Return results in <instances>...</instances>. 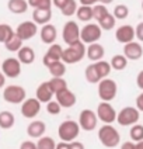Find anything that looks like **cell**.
I'll use <instances>...</instances> for the list:
<instances>
[{"instance_id": "cell-1", "label": "cell", "mask_w": 143, "mask_h": 149, "mask_svg": "<svg viewBox=\"0 0 143 149\" xmlns=\"http://www.w3.org/2000/svg\"><path fill=\"white\" fill-rule=\"evenodd\" d=\"M84 56H86V45L82 41H79L73 45H67V48H63L60 61L65 65H73L83 61Z\"/></svg>"}, {"instance_id": "cell-2", "label": "cell", "mask_w": 143, "mask_h": 149, "mask_svg": "<svg viewBox=\"0 0 143 149\" xmlns=\"http://www.w3.org/2000/svg\"><path fill=\"white\" fill-rule=\"evenodd\" d=\"M98 139L105 148H117L121 142V135L112 124H104L98 130Z\"/></svg>"}, {"instance_id": "cell-3", "label": "cell", "mask_w": 143, "mask_h": 149, "mask_svg": "<svg viewBox=\"0 0 143 149\" xmlns=\"http://www.w3.org/2000/svg\"><path fill=\"white\" fill-rule=\"evenodd\" d=\"M79 134H80L79 123H77V121H73V120H66V121H63L58 128V135H59V138H60L62 142L70 143V142L76 141V138L79 136Z\"/></svg>"}, {"instance_id": "cell-4", "label": "cell", "mask_w": 143, "mask_h": 149, "mask_svg": "<svg viewBox=\"0 0 143 149\" xmlns=\"http://www.w3.org/2000/svg\"><path fill=\"white\" fill-rule=\"evenodd\" d=\"M98 97L101 101H105V103H111L112 100L117 97L118 93V84L115 80L105 77L98 82Z\"/></svg>"}, {"instance_id": "cell-5", "label": "cell", "mask_w": 143, "mask_h": 149, "mask_svg": "<svg viewBox=\"0 0 143 149\" xmlns=\"http://www.w3.org/2000/svg\"><path fill=\"white\" fill-rule=\"evenodd\" d=\"M3 99L8 104H21L27 99V91L18 84H10L3 90Z\"/></svg>"}, {"instance_id": "cell-6", "label": "cell", "mask_w": 143, "mask_h": 149, "mask_svg": "<svg viewBox=\"0 0 143 149\" xmlns=\"http://www.w3.org/2000/svg\"><path fill=\"white\" fill-rule=\"evenodd\" d=\"M102 35V30L100 28V25L97 23H87L83 28L80 30V41L86 44H94L98 42Z\"/></svg>"}, {"instance_id": "cell-7", "label": "cell", "mask_w": 143, "mask_h": 149, "mask_svg": "<svg viewBox=\"0 0 143 149\" xmlns=\"http://www.w3.org/2000/svg\"><path fill=\"white\" fill-rule=\"evenodd\" d=\"M140 118V113L136 107H124L119 113H117V123L121 127H132L137 124Z\"/></svg>"}, {"instance_id": "cell-8", "label": "cell", "mask_w": 143, "mask_h": 149, "mask_svg": "<svg viewBox=\"0 0 143 149\" xmlns=\"http://www.w3.org/2000/svg\"><path fill=\"white\" fill-rule=\"evenodd\" d=\"M98 124V118L95 111H93L90 108H84L80 111V116H79V127L80 130L84 131H94L97 128Z\"/></svg>"}, {"instance_id": "cell-9", "label": "cell", "mask_w": 143, "mask_h": 149, "mask_svg": "<svg viewBox=\"0 0 143 149\" xmlns=\"http://www.w3.org/2000/svg\"><path fill=\"white\" fill-rule=\"evenodd\" d=\"M62 38H63V41L66 42V45H73V44L80 41V28H79L76 21L70 20V21H67L66 24L63 25Z\"/></svg>"}, {"instance_id": "cell-10", "label": "cell", "mask_w": 143, "mask_h": 149, "mask_svg": "<svg viewBox=\"0 0 143 149\" xmlns=\"http://www.w3.org/2000/svg\"><path fill=\"white\" fill-rule=\"evenodd\" d=\"M97 118L100 120L101 123L104 124H112L114 121H117V111L115 108L112 107L109 103H105V101H101L97 107Z\"/></svg>"}, {"instance_id": "cell-11", "label": "cell", "mask_w": 143, "mask_h": 149, "mask_svg": "<svg viewBox=\"0 0 143 149\" xmlns=\"http://www.w3.org/2000/svg\"><path fill=\"white\" fill-rule=\"evenodd\" d=\"M14 34L21 41L31 40L32 37H35L38 34V25L35 24L34 21H23V23H20L17 25Z\"/></svg>"}, {"instance_id": "cell-12", "label": "cell", "mask_w": 143, "mask_h": 149, "mask_svg": "<svg viewBox=\"0 0 143 149\" xmlns=\"http://www.w3.org/2000/svg\"><path fill=\"white\" fill-rule=\"evenodd\" d=\"M1 73L6 77L16 79L21 74V63L17 58H7L1 62Z\"/></svg>"}, {"instance_id": "cell-13", "label": "cell", "mask_w": 143, "mask_h": 149, "mask_svg": "<svg viewBox=\"0 0 143 149\" xmlns=\"http://www.w3.org/2000/svg\"><path fill=\"white\" fill-rule=\"evenodd\" d=\"M41 111V103L35 97H31V99H25L23 103H21V116L24 118H30L32 120L39 114Z\"/></svg>"}, {"instance_id": "cell-14", "label": "cell", "mask_w": 143, "mask_h": 149, "mask_svg": "<svg viewBox=\"0 0 143 149\" xmlns=\"http://www.w3.org/2000/svg\"><path fill=\"white\" fill-rule=\"evenodd\" d=\"M62 52H63V48H62L59 44H52V45H49L48 52H46V54L44 55V58H42V63L46 68H49L52 63H55V62H58V61L62 59Z\"/></svg>"}, {"instance_id": "cell-15", "label": "cell", "mask_w": 143, "mask_h": 149, "mask_svg": "<svg viewBox=\"0 0 143 149\" xmlns=\"http://www.w3.org/2000/svg\"><path fill=\"white\" fill-rule=\"evenodd\" d=\"M128 61H137L143 56V48L140 42L132 41L129 44L124 45V54H122Z\"/></svg>"}, {"instance_id": "cell-16", "label": "cell", "mask_w": 143, "mask_h": 149, "mask_svg": "<svg viewBox=\"0 0 143 149\" xmlns=\"http://www.w3.org/2000/svg\"><path fill=\"white\" fill-rule=\"evenodd\" d=\"M115 40L119 44H124V45L132 42L135 40V28L129 24L118 27L117 31H115Z\"/></svg>"}, {"instance_id": "cell-17", "label": "cell", "mask_w": 143, "mask_h": 149, "mask_svg": "<svg viewBox=\"0 0 143 149\" xmlns=\"http://www.w3.org/2000/svg\"><path fill=\"white\" fill-rule=\"evenodd\" d=\"M55 99H56L58 104L62 108H70V107H73V106L76 104L77 97H76V94L72 90L65 89V90L56 93V94H55Z\"/></svg>"}, {"instance_id": "cell-18", "label": "cell", "mask_w": 143, "mask_h": 149, "mask_svg": "<svg viewBox=\"0 0 143 149\" xmlns=\"http://www.w3.org/2000/svg\"><path fill=\"white\" fill-rule=\"evenodd\" d=\"M39 37H41V41L44 44H48V45H52L55 44L56 38H58V30L53 24H45L42 25V28L39 30Z\"/></svg>"}, {"instance_id": "cell-19", "label": "cell", "mask_w": 143, "mask_h": 149, "mask_svg": "<svg viewBox=\"0 0 143 149\" xmlns=\"http://www.w3.org/2000/svg\"><path fill=\"white\" fill-rule=\"evenodd\" d=\"M105 55V49L104 47L101 45L100 42H94V44H90L88 48H86V56L93 61V62H98V61H102Z\"/></svg>"}, {"instance_id": "cell-20", "label": "cell", "mask_w": 143, "mask_h": 149, "mask_svg": "<svg viewBox=\"0 0 143 149\" xmlns=\"http://www.w3.org/2000/svg\"><path fill=\"white\" fill-rule=\"evenodd\" d=\"M46 131V124L39 120H34L27 127V135L30 138H41Z\"/></svg>"}, {"instance_id": "cell-21", "label": "cell", "mask_w": 143, "mask_h": 149, "mask_svg": "<svg viewBox=\"0 0 143 149\" xmlns=\"http://www.w3.org/2000/svg\"><path fill=\"white\" fill-rule=\"evenodd\" d=\"M50 18H52V10L50 8H34L32 21L37 25L49 24Z\"/></svg>"}, {"instance_id": "cell-22", "label": "cell", "mask_w": 143, "mask_h": 149, "mask_svg": "<svg viewBox=\"0 0 143 149\" xmlns=\"http://www.w3.org/2000/svg\"><path fill=\"white\" fill-rule=\"evenodd\" d=\"M35 99L38 100L39 103H49L50 100L53 99V93H52V90H50L49 87V83L48 82H42L38 87H37V91H35Z\"/></svg>"}, {"instance_id": "cell-23", "label": "cell", "mask_w": 143, "mask_h": 149, "mask_svg": "<svg viewBox=\"0 0 143 149\" xmlns=\"http://www.w3.org/2000/svg\"><path fill=\"white\" fill-rule=\"evenodd\" d=\"M17 59L21 65H31L35 61V52L31 47H21V49L17 52Z\"/></svg>"}, {"instance_id": "cell-24", "label": "cell", "mask_w": 143, "mask_h": 149, "mask_svg": "<svg viewBox=\"0 0 143 149\" xmlns=\"http://www.w3.org/2000/svg\"><path fill=\"white\" fill-rule=\"evenodd\" d=\"M7 7L13 14H24L28 10V3L27 0H8Z\"/></svg>"}, {"instance_id": "cell-25", "label": "cell", "mask_w": 143, "mask_h": 149, "mask_svg": "<svg viewBox=\"0 0 143 149\" xmlns=\"http://www.w3.org/2000/svg\"><path fill=\"white\" fill-rule=\"evenodd\" d=\"M14 124H16V117L11 111H7V110L0 111V128L10 130L14 127Z\"/></svg>"}, {"instance_id": "cell-26", "label": "cell", "mask_w": 143, "mask_h": 149, "mask_svg": "<svg viewBox=\"0 0 143 149\" xmlns=\"http://www.w3.org/2000/svg\"><path fill=\"white\" fill-rule=\"evenodd\" d=\"M76 16H77L79 21L90 23L93 20V7H90V6H80L76 10Z\"/></svg>"}, {"instance_id": "cell-27", "label": "cell", "mask_w": 143, "mask_h": 149, "mask_svg": "<svg viewBox=\"0 0 143 149\" xmlns=\"http://www.w3.org/2000/svg\"><path fill=\"white\" fill-rule=\"evenodd\" d=\"M109 65H111V69H114V70H124L128 66V59L122 54H118L111 58Z\"/></svg>"}, {"instance_id": "cell-28", "label": "cell", "mask_w": 143, "mask_h": 149, "mask_svg": "<svg viewBox=\"0 0 143 149\" xmlns=\"http://www.w3.org/2000/svg\"><path fill=\"white\" fill-rule=\"evenodd\" d=\"M94 63V66H95V70H97V73L100 76V79H105V77H108V74L111 73V65H109V62L107 61H98V62H93Z\"/></svg>"}, {"instance_id": "cell-29", "label": "cell", "mask_w": 143, "mask_h": 149, "mask_svg": "<svg viewBox=\"0 0 143 149\" xmlns=\"http://www.w3.org/2000/svg\"><path fill=\"white\" fill-rule=\"evenodd\" d=\"M48 83H49V87H50V90H52L53 94H56L59 91L67 89V82L63 79V77H52Z\"/></svg>"}, {"instance_id": "cell-30", "label": "cell", "mask_w": 143, "mask_h": 149, "mask_svg": "<svg viewBox=\"0 0 143 149\" xmlns=\"http://www.w3.org/2000/svg\"><path fill=\"white\" fill-rule=\"evenodd\" d=\"M48 69H49V73L52 77H63L65 73H66V65L62 61H58V62L52 63Z\"/></svg>"}, {"instance_id": "cell-31", "label": "cell", "mask_w": 143, "mask_h": 149, "mask_svg": "<svg viewBox=\"0 0 143 149\" xmlns=\"http://www.w3.org/2000/svg\"><path fill=\"white\" fill-rule=\"evenodd\" d=\"M23 42L24 41H21L16 34H14L13 37H10L8 41L4 42V47H6V49L10 51V52H18V51L21 49V47H23Z\"/></svg>"}, {"instance_id": "cell-32", "label": "cell", "mask_w": 143, "mask_h": 149, "mask_svg": "<svg viewBox=\"0 0 143 149\" xmlns=\"http://www.w3.org/2000/svg\"><path fill=\"white\" fill-rule=\"evenodd\" d=\"M84 77H86V80L88 83H98L101 80L98 73H97V70H95V66H94V63L91 65H88V66L86 68V70H84Z\"/></svg>"}, {"instance_id": "cell-33", "label": "cell", "mask_w": 143, "mask_h": 149, "mask_svg": "<svg viewBox=\"0 0 143 149\" xmlns=\"http://www.w3.org/2000/svg\"><path fill=\"white\" fill-rule=\"evenodd\" d=\"M108 13L109 11H108V8H107V6H104V4H101V3L93 6V18H94L97 23H98L100 20H102Z\"/></svg>"}, {"instance_id": "cell-34", "label": "cell", "mask_w": 143, "mask_h": 149, "mask_svg": "<svg viewBox=\"0 0 143 149\" xmlns=\"http://www.w3.org/2000/svg\"><path fill=\"white\" fill-rule=\"evenodd\" d=\"M115 23H117V20H115V17L112 16L111 13H108L107 16L104 17L102 20L98 21V25H100L101 30H105V31H109V30H112L114 27H115Z\"/></svg>"}, {"instance_id": "cell-35", "label": "cell", "mask_w": 143, "mask_h": 149, "mask_svg": "<svg viewBox=\"0 0 143 149\" xmlns=\"http://www.w3.org/2000/svg\"><path fill=\"white\" fill-rule=\"evenodd\" d=\"M129 136L132 142H140L143 141V125L140 124H135L131 127V131H129Z\"/></svg>"}, {"instance_id": "cell-36", "label": "cell", "mask_w": 143, "mask_h": 149, "mask_svg": "<svg viewBox=\"0 0 143 149\" xmlns=\"http://www.w3.org/2000/svg\"><path fill=\"white\" fill-rule=\"evenodd\" d=\"M76 10H77L76 0H67L66 3L63 4V7L60 8V13H62L63 16L70 17V16H75L76 14Z\"/></svg>"}, {"instance_id": "cell-37", "label": "cell", "mask_w": 143, "mask_h": 149, "mask_svg": "<svg viewBox=\"0 0 143 149\" xmlns=\"http://www.w3.org/2000/svg\"><path fill=\"white\" fill-rule=\"evenodd\" d=\"M14 35V30L8 24H0V42L4 44L10 40V37Z\"/></svg>"}, {"instance_id": "cell-38", "label": "cell", "mask_w": 143, "mask_h": 149, "mask_svg": "<svg viewBox=\"0 0 143 149\" xmlns=\"http://www.w3.org/2000/svg\"><path fill=\"white\" fill-rule=\"evenodd\" d=\"M112 16L115 17V20H125L129 16V8L125 4H118L112 11Z\"/></svg>"}, {"instance_id": "cell-39", "label": "cell", "mask_w": 143, "mask_h": 149, "mask_svg": "<svg viewBox=\"0 0 143 149\" xmlns=\"http://www.w3.org/2000/svg\"><path fill=\"white\" fill-rule=\"evenodd\" d=\"M56 143L50 136H41L37 142V149H55Z\"/></svg>"}, {"instance_id": "cell-40", "label": "cell", "mask_w": 143, "mask_h": 149, "mask_svg": "<svg viewBox=\"0 0 143 149\" xmlns=\"http://www.w3.org/2000/svg\"><path fill=\"white\" fill-rule=\"evenodd\" d=\"M28 7L34 8H52V0H27Z\"/></svg>"}, {"instance_id": "cell-41", "label": "cell", "mask_w": 143, "mask_h": 149, "mask_svg": "<svg viewBox=\"0 0 143 149\" xmlns=\"http://www.w3.org/2000/svg\"><path fill=\"white\" fill-rule=\"evenodd\" d=\"M46 111L49 113L50 116H58L59 113L62 111V107L58 104L56 100H50L49 103H46Z\"/></svg>"}, {"instance_id": "cell-42", "label": "cell", "mask_w": 143, "mask_h": 149, "mask_svg": "<svg viewBox=\"0 0 143 149\" xmlns=\"http://www.w3.org/2000/svg\"><path fill=\"white\" fill-rule=\"evenodd\" d=\"M135 38H137L140 42H143V21L135 27Z\"/></svg>"}, {"instance_id": "cell-43", "label": "cell", "mask_w": 143, "mask_h": 149, "mask_svg": "<svg viewBox=\"0 0 143 149\" xmlns=\"http://www.w3.org/2000/svg\"><path fill=\"white\" fill-rule=\"evenodd\" d=\"M20 149H37V143L32 141H24L21 142Z\"/></svg>"}, {"instance_id": "cell-44", "label": "cell", "mask_w": 143, "mask_h": 149, "mask_svg": "<svg viewBox=\"0 0 143 149\" xmlns=\"http://www.w3.org/2000/svg\"><path fill=\"white\" fill-rule=\"evenodd\" d=\"M135 104H136V108L139 110V113H143V93H140V94L136 97Z\"/></svg>"}, {"instance_id": "cell-45", "label": "cell", "mask_w": 143, "mask_h": 149, "mask_svg": "<svg viewBox=\"0 0 143 149\" xmlns=\"http://www.w3.org/2000/svg\"><path fill=\"white\" fill-rule=\"evenodd\" d=\"M69 149H86V148H84V143L79 141H73L69 143Z\"/></svg>"}, {"instance_id": "cell-46", "label": "cell", "mask_w": 143, "mask_h": 149, "mask_svg": "<svg viewBox=\"0 0 143 149\" xmlns=\"http://www.w3.org/2000/svg\"><path fill=\"white\" fill-rule=\"evenodd\" d=\"M136 84H137V87L143 90V70H140L137 76H136Z\"/></svg>"}, {"instance_id": "cell-47", "label": "cell", "mask_w": 143, "mask_h": 149, "mask_svg": "<svg viewBox=\"0 0 143 149\" xmlns=\"http://www.w3.org/2000/svg\"><path fill=\"white\" fill-rule=\"evenodd\" d=\"M79 1H80L82 6H90V7H93L94 4H98L100 3V0H79Z\"/></svg>"}, {"instance_id": "cell-48", "label": "cell", "mask_w": 143, "mask_h": 149, "mask_svg": "<svg viewBox=\"0 0 143 149\" xmlns=\"http://www.w3.org/2000/svg\"><path fill=\"white\" fill-rule=\"evenodd\" d=\"M121 149H135V142L132 141H126L121 145Z\"/></svg>"}, {"instance_id": "cell-49", "label": "cell", "mask_w": 143, "mask_h": 149, "mask_svg": "<svg viewBox=\"0 0 143 149\" xmlns=\"http://www.w3.org/2000/svg\"><path fill=\"white\" fill-rule=\"evenodd\" d=\"M67 0H52V6H55V7H58L59 10L63 7V4L66 3Z\"/></svg>"}, {"instance_id": "cell-50", "label": "cell", "mask_w": 143, "mask_h": 149, "mask_svg": "<svg viewBox=\"0 0 143 149\" xmlns=\"http://www.w3.org/2000/svg\"><path fill=\"white\" fill-rule=\"evenodd\" d=\"M55 149H69V143L67 142H59V143H56V146H55Z\"/></svg>"}, {"instance_id": "cell-51", "label": "cell", "mask_w": 143, "mask_h": 149, "mask_svg": "<svg viewBox=\"0 0 143 149\" xmlns=\"http://www.w3.org/2000/svg\"><path fill=\"white\" fill-rule=\"evenodd\" d=\"M4 84H6V76L0 72V89L4 87Z\"/></svg>"}, {"instance_id": "cell-52", "label": "cell", "mask_w": 143, "mask_h": 149, "mask_svg": "<svg viewBox=\"0 0 143 149\" xmlns=\"http://www.w3.org/2000/svg\"><path fill=\"white\" fill-rule=\"evenodd\" d=\"M135 149H143V141L135 142Z\"/></svg>"}, {"instance_id": "cell-53", "label": "cell", "mask_w": 143, "mask_h": 149, "mask_svg": "<svg viewBox=\"0 0 143 149\" xmlns=\"http://www.w3.org/2000/svg\"><path fill=\"white\" fill-rule=\"evenodd\" d=\"M114 0H100L101 4H104V6H107V4H109V3H112Z\"/></svg>"}, {"instance_id": "cell-54", "label": "cell", "mask_w": 143, "mask_h": 149, "mask_svg": "<svg viewBox=\"0 0 143 149\" xmlns=\"http://www.w3.org/2000/svg\"><path fill=\"white\" fill-rule=\"evenodd\" d=\"M142 10H143V0H142Z\"/></svg>"}]
</instances>
